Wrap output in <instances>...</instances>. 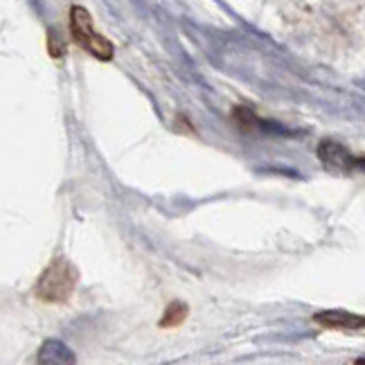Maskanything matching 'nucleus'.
I'll use <instances>...</instances> for the list:
<instances>
[{"instance_id":"nucleus-9","label":"nucleus","mask_w":365,"mask_h":365,"mask_svg":"<svg viewBox=\"0 0 365 365\" xmlns=\"http://www.w3.org/2000/svg\"><path fill=\"white\" fill-rule=\"evenodd\" d=\"M359 163H363V165H365V160H359Z\"/></svg>"},{"instance_id":"nucleus-7","label":"nucleus","mask_w":365,"mask_h":365,"mask_svg":"<svg viewBox=\"0 0 365 365\" xmlns=\"http://www.w3.org/2000/svg\"><path fill=\"white\" fill-rule=\"evenodd\" d=\"M48 46H50V54H52L54 59H57V57H63V52H66V48H63V38L57 41V32H54V30H50V34H48Z\"/></svg>"},{"instance_id":"nucleus-2","label":"nucleus","mask_w":365,"mask_h":365,"mask_svg":"<svg viewBox=\"0 0 365 365\" xmlns=\"http://www.w3.org/2000/svg\"><path fill=\"white\" fill-rule=\"evenodd\" d=\"M70 32H73L75 43H79L83 50H88L93 57H97L100 61L113 59V43L93 27L91 14L86 11V7L81 5L70 7Z\"/></svg>"},{"instance_id":"nucleus-4","label":"nucleus","mask_w":365,"mask_h":365,"mask_svg":"<svg viewBox=\"0 0 365 365\" xmlns=\"http://www.w3.org/2000/svg\"><path fill=\"white\" fill-rule=\"evenodd\" d=\"M75 363H77L75 352L57 339H48L38 347L36 365H75Z\"/></svg>"},{"instance_id":"nucleus-6","label":"nucleus","mask_w":365,"mask_h":365,"mask_svg":"<svg viewBox=\"0 0 365 365\" xmlns=\"http://www.w3.org/2000/svg\"><path fill=\"white\" fill-rule=\"evenodd\" d=\"M187 314H190L187 304L180 302V300H174L170 307H167V312H165V316L160 320V327L163 329H167V327H178L180 322L187 318Z\"/></svg>"},{"instance_id":"nucleus-1","label":"nucleus","mask_w":365,"mask_h":365,"mask_svg":"<svg viewBox=\"0 0 365 365\" xmlns=\"http://www.w3.org/2000/svg\"><path fill=\"white\" fill-rule=\"evenodd\" d=\"M79 282V271L75 269V264L66 257H54L48 269L41 273L34 287V296L43 302L59 304L70 300V296L75 293Z\"/></svg>"},{"instance_id":"nucleus-5","label":"nucleus","mask_w":365,"mask_h":365,"mask_svg":"<svg viewBox=\"0 0 365 365\" xmlns=\"http://www.w3.org/2000/svg\"><path fill=\"white\" fill-rule=\"evenodd\" d=\"M314 322L327 327V329H363L365 327V316H356L349 312H320L314 316Z\"/></svg>"},{"instance_id":"nucleus-8","label":"nucleus","mask_w":365,"mask_h":365,"mask_svg":"<svg viewBox=\"0 0 365 365\" xmlns=\"http://www.w3.org/2000/svg\"><path fill=\"white\" fill-rule=\"evenodd\" d=\"M354 365H365V359H359V361H356Z\"/></svg>"},{"instance_id":"nucleus-3","label":"nucleus","mask_w":365,"mask_h":365,"mask_svg":"<svg viewBox=\"0 0 365 365\" xmlns=\"http://www.w3.org/2000/svg\"><path fill=\"white\" fill-rule=\"evenodd\" d=\"M318 158L327 170H334V172H349L359 163L356 158H352V153L343 145L334 143V140H322L318 147Z\"/></svg>"}]
</instances>
